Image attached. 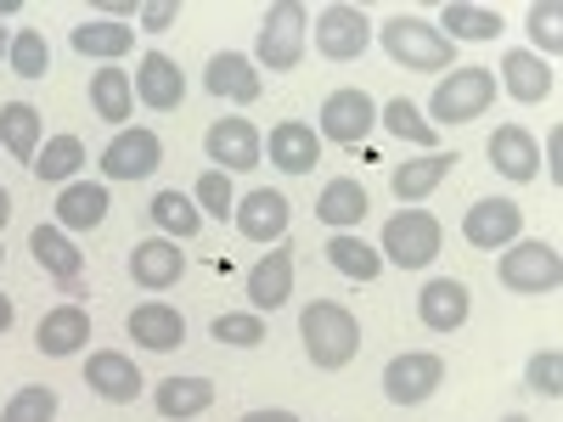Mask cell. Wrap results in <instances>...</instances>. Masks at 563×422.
<instances>
[{
  "label": "cell",
  "instance_id": "5",
  "mask_svg": "<svg viewBox=\"0 0 563 422\" xmlns=\"http://www.w3.org/2000/svg\"><path fill=\"white\" fill-rule=\"evenodd\" d=\"M384 52H389V63H400V68H411V74H440V68H451L456 63V45L429 23V18H389L384 23Z\"/></svg>",
  "mask_w": 563,
  "mask_h": 422
},
{
  "label": "cell",
  "instance_id": "27",
  "mask_svg": "<svg viewBox=\"0 0 563 422\" xmlns=\"http://www.w3.org/2000/svg\"><path fill=\"white\" fill-rule=\"evenodd\" d=\"M451 169H456V153H417V158L395 164L389 186H395L400 209H417V203L429 198V192H434V186H440V180H445Z\"/></svg>",
  "mask_w": 563,
  "mask_h": 422
},
{
  "label": "cell",
  "instance_id": "33",
  "mask_svg": "<svg viewBox=\"0 0 563 422\" xmlns=\"http://www.w3.org/2000/svg\"><path fill=\"white\" fill-rule=\"evenodd\" d=\"M327 265H333L339 276H350V281H378L384 276L378 243H361L355 231H333V237H327Z\"/></svg>",
  "mask_w": 563,
  "mask_h": 422
},
{
  "label": "cell",
  "instance_id": "16",
  "mask_svg": "<svg viewBox=\"0 0 563 422\" xmlns=\"http://www.w3.org/2000/svg\"><path fill=\"white\" fill-rule=\"evenodd\" d=\"M485 153H490V169L512 186H530L541 175V141L525 130V124H496V135L485 141Z\"/></svg>",
  "mask_w": 563,
  "mask_h": 422
},
{
  "label": "cell",
  "instance_id": "22",
  "mask_svg": "<svg viewBox=\"0 0 563 422\" xmlns=\"http://www.w3.org/2000/svg\"><path fill=\"white\" fill-rule=\"evenodd\" d=\"M265 158H271L282 175H310L316 158H321V135H316V124H305V119H282V124H271Z\"/></svg>",
  "mask_w": 563,
  "mask_h": 422
},
{
  "label": "cell",
  "instance_id": "42",
  "mask_svg": "<svg viewBox=\"0 0 563 422\" xmlns=\"http://www.w3.org/2000/svg\"><path fill=\"white\" fill-rule=\"evenodd\" d=\"M192 203L203 214H214V220H231V209H238V186H231V175H220V169H203L192 180Z\"/></svg>",
  "mask_w": 563,
  "mask_h": 422
},
{
  "label": "cell",
  "instance_id": "3",
  "mask_svg": "<svg viewBox=\"0 0 563 422\" xmlns=\"http://www.w3.org/2000/svg\"><path fill=\"white\" fill-rule=\"evenodd\" d=\"M485 108H496V74L479 68V63H462L451 68L440 85H434V97H429V124L434 130H451V124H474Z\"/></svg>",
  "mask_w": 563,
  "mask_h": 422
},
{
  "label": "cell",
  "instance_id": "21",
  "mask_svg": "<svg viewBox=\"0 0 563 422\" xmlns=\"http://www.w3.org/2000/svg\"><path fill=\"white\" fill-rule=\"evenodd\" d=\"M243 293H249V310H254V315L288 304V299H294V248L276 243V248L249 270V288H243Z\"/></svg>",
  "mask_w": 563,
  "mask_h": 422
},
{
  "label": "cell",
  "instance_id": "26",
  "mask_svg": "<svg viewBox=\"0 0 563 422\" xmlns=\"http://www.w3.org/2000/svg\"><path fill=\"white\" fill-rule=\"evenodd\" d=\"M552 85H558V74H552L547 57H536V52H501V90L512 102L541 108L552 97Z\"/></svg>",
  "mask_w": 563,
  "mask_h": 422
},
{
  "label": "cell",
  "instance_id": "17",
  "mask_svg": "<svg viewBox=\"0 0 563 422\" xmlns=\"http://www.w3.org/2000/svg\"><path fill=\"white\" fill-rule=\"evenodd\" d=\"M29 254H34V265L57 281V288H68V293H79V276H85V248L68 237L63 225H34L29 231Z\"/></svg>",
  "mask_w": 563,
  "mask_h": 422
},
{
  "label": "cell",
  "instance_id": "40",
  "mask_svg": "<svg viewBox=\"0 0 563 422\" xmlns=\"http://www.w3.org/2000/svg\"><path fill=\"white\" fill-rule=\"evenodd\" d=\"M563 7H558V0H536V7L525 12V29H530V40H536V57H558L563 52Z\"/></svg>",
  "mask_w": 563,
  "mask_h": 422
},
{
  "label": "cell",
  "instance_id": "34",
  "mask_svg": "<svg viewBox=\"0 0 563 422\" xmlns=\"http://www.w3.org/2000/svg\"><path fill=\"white\" fill-rule=\"evenodd\" d=\"M40 108L34 102H7L0 108V153H12L18 164H34L40 153Z\"/></svg>",
  "mask_w": 563,
  "mask_h": 422
},
{
  "label": "cell",
  "instance_id": "44",
  "mask_svg": "<svg viewBox=\"0 0 563 422\" xmlns=\"http://www.w3.org/2000/svg\"><path fill=\"white\" fill-rule=\"evenodd\" d=\"M175 18H180V0H147V7L135 12V23L147 29V34H164V29H175Z\"/></svg>",
  "mask_w": 563,
  "mask_h": 422
},
{
  "label": "cell",
  "instance_id": "8",
  "mask_svg": "<svg viewBox=\"0 0 563 422\" xmlns=\"http://www.w3.org/2000/svg\"><path fill=\"white\" fill-rule=\"evenodd\" d=\"M158 164H164V141H158V130H147V124H124L108 147H102V158H97V169H102V186L108 180H147V175H158Z\"/></svg>",
  "mask_w": 563,
  "mask_h": 422
},
{
  "label": "cell",
  "instance_id": "28",
  "mask_svg": "<svg viewBox=\"0 0 563 422\" xmlns=\"http://www.w3.org/2000/svg\"><path fill=\"white\" fill-rule=\"evenodd\" d=\"M366 209H372L366 186L350 180V175H333V180L321 186V198H316V220H321L327 231H355V225L366 220Z\"/></svg>",
  "mask_w": 563,
  "mask_h": 422
},
{
  "label": "cell",
  "instance_id": "35",
  "mask_svg": "<svg viewBox=\"0 0 563 422\" xmlns=\"http://www.w3.org/2000/svg\"><path fill=\"white\" fill-rule=\"evenodd\" d=\"M90 108H97V119H108V124L124 130V119H130V108H135V85H130V74H124L119 63H108V68L90 74Z\"/></svg>",
  "mask_w": 563,
  "mask_h": 422
},
{
  "label": "cell",
  "instance_id": "47",
  "mask_svg": "<svg viewBox=\"0 0 563 422\" xmlns=\"http://www.w3.org/2000/svg\"><path fill=\"white\" fill-rule=\"evenodd\" d=\"M12 321H18V310H12L7 293H0V333H12Z\"/></svg>",
  "mask_w": 563,
  "mask_h": 422
},
{
  "label": "cell",
  "instance_id": "24",
  "mask_svg": "<svg viewBox=\"0 0 563 422\" xmlns=\"http://www.w3.org/2000/svg\"><path fill=\"white\" fill-rule=\"evenodd\" d=\"M90 344V315L79 304H57V310H45L40 326H34V349L45 360H68Z\"/></svg>",
  "mask_w": 563,
  "mask_h": 422
},
{
  "label": "cell",
  "instance_id": "32",
  "mask_svg": "<svg viewBox=\"0 0 563 422\" xmlns=\"http://www.w3.org/2000/svg\"><path fill=\"white\" fill-rule=\"evenodd\" d=\"M85 158H90V153H85V141L63 130V135H52V141H40V153H34L29 169H34L45 186H68V180H79Z\"/></svg>",
  "mask_w": 563,
  "mask_h": 422
},
{
  "label": "cell",
  "instance_id": "49",
  "mask_svg": "<svg viewBox=\"0 0 563 422\" xmlns=\"http://www.w3.org/2000/svg\"><path fill=\"white\" fill-rule=\"evenodd\" d=\"M23 12V0H0V18H18Z\"/></svg>",
  "mask_w": 563,
  "mask_h": 422
},
{
  "label": "cell",
  "instance_id": "19",
  "mask_svg": "<svg viewBox=\"0 0 563 422\" xmlns=\"http://www.w3.org/2000/svg\"><path fill=\"white\" fill-rule=\"evenodd\" d=\"M124 333L135 338V349H153V355H169L186 344V315L164 299H147V304H135L130 321H124Z\"/></svg>",
  "mask_w": 563,
  "mask_h": 422
},
{
  "label": "cell",
  "instance_id": "18",
  "mask_svg": "<svg viewBox=\"0 0 563 422\" xmlns=\"http://www.w3.org/2000/svg\"><path fill=\"white\" fill-rule=\"evenodd\" d=\"M130 85H135V102L153 108V113H175V108L186 102V74H180V63L164 57V52H147V57H141Z\"/></svg>",
  "mask_w": 563,
  "mask_h": 422
},
{
  "label": "cell",
  "instance_id": "51",
  "mask_svg": "<svg viewBox=\"0 0 563 422\" xmlns=\"http://www.w3.org/2000/svg\"><path fill=\"white\" fill-rule=\"evenodd\" d=\"M501 422H530V417H519V411H507V417H501Z\"/></svg>",
  "mask_w": 563,
  "mask_h": 422
},
{
  "label": "cell",
  "instance_id": "52",
  "mask_svg": "<svg viewBox=\"0 0 563 422\" xmlns=\"http://www.w3.org/2000/svg\"><path fill=\"white\" fill-rule=\"evenodd\" d=\"M0 265H7V243H0Z\"/></svg>",
  "mask_w": 563,
  "mask_h": 422
},
{
  "label": "cell",
  "instance_id": "13",
  "mask_svg": "<svg viewBox=\"0 0 563 422\" xmlns=\"http://www.w3.org/2000/svg\"><path fill=\"white\" fill-rule=\"evenodd\" d=\"M467 315H474V293H467V281L456 276H429L417 288V321L429 326V333H462Z\"/></svg>",
  "mask_w": 563,
  "mask_h": 422
},
{
  "label": "cell",
  "instance_id": "31",
  "mask_svg": "<svg viewBox=\"0 0 563 422\" xmlns=\"http://www.w3.org/2000/svg\"><path fill=\"white\" fill-rule=\"evenodd\" d=\"M153 406H158L164 422H192L198 411L214 406V384L209 378H164L153 389Z\"/></svg>",
  "mask_w": 563,
  "mask_h": 422
},
{
  "label": "cell",
  "instance_id": "29",
  "mask_svg": "<svg viewBox=\"0 0 563 422\" xmlns=\"http://www.w3.org/2000/svg\"><path fill=\"white\" fill-rule=\"evenodd\" d=\"M434 18H440L434 29H440L451 45H462V40H474V45H479V40H501V29H507V18H501L496 7H474V0H451V7H440Z\"/></svg>",
  "mask_w": 563,
  "mask_h": 422
},
{
  "label": "cell",
  "instance_id": "11",
  "mask_svg": "<svg viewBox=\"0 0 563 422\" xmlns=\"http://www.w3.org/2000/svg\"><path fill=\"white\" fill-rule=\"evenodd\" d=\"M366 45H372V18L361 7H321L316 12V52L327 63H361L366 57Z\"/></svg>",
  "mask_w": 563,
  "mask_h": 422
},
{
  "label": "cell",
  "instance_id": "38",
  "mask_svg": "<svg viewBox=\"0 0 563 422\" xmlns=\"http://www.w3.org/2000/svg\"><path fill=\"white\" fill-rule=\"evenodd\" d=\"M7 63H12V74H18V79H45V74H52V45H45V34H40V29H18V34H12Z\"/></svg>",
  "mask_w": 563,
  "mask_h": 422
},
{
  "label": "cell",
  "instance_id": "39",
  "mask_svg": "<svg viewBox=\"0 0 563 422\" xmlns=\"http://www.w3.org/2000/svg\"><path fill=\"white\" fill-rule=\"evenodd\" d=\"M214 344H225V349H254V344H265V315H254V310H225V315H214Z\"/></svg>",
  "mask_w": 563,
  "mask_h": 422
},
{
  "label": "cell",
  "instance_id": "10",
  "mask_svg": "<svg viewBox=\"0 0 563 422\" xmlns=\"http://www.w3.org/2000/svg\"><path fill=\"white\" fill-rule=\"evenodd\" d=\"M519 237H525V209L512 203V198H479V203H467V214H462V243L467 248L496 254V248L519 243Z\"/></svg>",
  "mask_w": 563,
  "mask_h": 422
},
{
  "label": "cell",
  "instance_id": "43",
  "mask_svg": "<svg viewBox=\"0 0 563 422\" xmlns=\"http://www.w3.org/2000/svg\"><path fill=\"white\" fill-rule=\"evenodd\" d=\"M525 384L547 400H563V355L558 349H536L530 366H525Z\"/></svg>",
  "mask_w": 563,
  "mask_h": 422
},
{
  "label": "cell",
  "instance_id": "48",
  "mask_svg": "<svg viewBox=\"0 0 563 422\" xmlns=\"http://www.w3.org/2000/svg\"><path fill=\"white\" fill-rule=\"evenodd\" d=\"M7 220H12V192L0 186V231H7Z\"/></svg>",
  "mask_w": 563,
  "mask_h": 422
},
{
  "label": "cell",
  "instance_id": "25",
  "mask_svg": "<svg viewBox=\"0 0 563 422\" xmlns=\"http://www.w3.org/2000/svg\"><path fill=\"white\" fill-rule=\"evenodd\" d=\"M52 209H57V225L68 231V237H79V231H97V225L108 220L113 198H108L102 180H68Z\"/></svg>",
  "mask_w": 563,
  "mask_h": 422
},
{
  "label": "cell",
  "instance_id": "20",
  "mask_svg": "<svg viewBox=\"0 0 563 422\" xmlns=\"http://www.w3.org/2000/svg\"><path fill=\"white\" fill-rule=\"evenodd\" d=\"M85 384H90V395L108 400V406H130V400H141V366L130 355H119V349H90Z\"/></svg>",
  "mask_w": 563,
  "mask_h": 422
},
{
  "label": "cell",
  "instance_id": "23",
  "mask_svg": "<svg viewBox=\"0 0 563 422\" xmlns=\"http://www.w3.org/2000/svg\"><path fill=\"white\" fill-rule=\"evenodd\" d=\"M180 276H186V254H180V243H169V237H147V243H135V248H130V281H135V288L164 293V288H175Z\"/></svg>",
  "mask_w": 563,
  "mask_h": 422
},
{
  "label": "cell",
  "instance_id": "9",
  "mask_svg": "<svg viewBox=\"0 0 563 422\" xmlns=\"http://www.w3.org/2000/svg\"><path fill=\"white\" fill-rule=\"evenodd\" d=\"M203 153H209V164H214L220 175H249V169H260V158H265V135H260L243 113H231V119H214V124L203 130Z\"/></svg>",
  "mask_w": 563,
  "mask_h": 422
},
{
  "label": "cell",
  "instance_id": "6",
  "mask_svg": "<svg viewBox=\"0 0 563 422\" xmlns=\"http://www.w3.org/2000/svg\"><path fill=\"white\" fill-rule=\"evenodd\" d=\"M496 276H501L507 293H541L547 299V293L563 288V254L552 243H541V237H519V243L501 248Z\"/></svg>",
  "mask_w": 563,
  "mask_h": 422
},
{
  "label": "cell",
  "instance_id": "30",
  "mask_svg": "<svg viewBox=\"0 0 563 422\" xmlns=\"http://www.w3.org/2000/svg\"><path fill=\"white\" fill-rule=\"evenodd\" d=\"M74 52L79 57H90V63H119V57H130V45H135V29L130 23H108V18H90V23H74Z\"/></svg>",
  "mask_w": 563,
  "mask_h": 422
},
{
  "label": "cell",
  "instance_id": "7",
  "mask_svg": "<svg viewBox=\"0 0 563 422\" xmlns=\"http://www.w3.org/2000/svg\"><path fill=\"white\" fill-rule=\"evenodd\" d=\"M372 130H378V102H372L366 90H355V85L333 90V97L321 102V113H316V135L333 141V147H361Z\"/></svg>",
  "mask_w": 563,
  "mask_h": 422
},
{
  "label": "cell",
  "instance_id": "41",
  "mask_svg": "<svg viewBox=\"0 0 563 422\" xmlns=\"http://www.w3.org/2000/svg\"><path fill=\"white\" fill-rule=\"evenodd\" d=\"M57 389H45V384H29L7 400V411H0V422H57Z\"/></svg>",
  "mask_w": 563,
  "mask_h": 422
},
{
  "label": "cell",
  "instance_id": "45",
  "mask_svg": "<svg viewBox=\"0 0 563 422\" xmlns=\"http://www.w3.org/2000/svg\"><path fill=\"white\" fill-rule=\"evenodd\" d=\"M541 158H547V175L563 180V130H558V124L547 130V153H541Z\"/></svg>",
  "mask_w": 563,
  "mask_h": 422
},
{
  "label": "cell",
  "instance_id": "36",
  "mask_svg": "<svg viewBox=\"0 0 563 422\" xmlns=\"http://www.w3.org/2000/svg\"><path fill=\"white\" fill-rule=\"evenodd\" d=\"M378 124H384L395 141H411V147H422V153H440V130L417 113L411 97H389V102L378 108Z\"/></svg>",
  "mask_w": 563,
  "mask_h": 422
},
{
  "label": "cell",
  "instance_id": "37",
  "mask_svg": "<svg viewBox=\"0 0 563 422\" xmlns=\"http://www.w3.org/2000/svg\"><path fill=\"white\" fill-rule=\"evenodd\" d=\"M147 209H153V225L164 231L169 243H192L203 231V209L192 203V192H158Z\"/></svg>",
  "mask_w": 563,
  "mask_h": 422
},
{
  "label": "cell",
  "instance_id": "2",
  "mask_svg": "<svg viewBox=\"0 0 563 422\" xmlns=\"http://www.w3.org/2000/svg\"><path fill=\"white\" fill-rule=\"evenodd\" d=\"M440 248H445V225H440V214H429L422 203L417 209H395L384 220V237H378L384 265H395V270H429L440 259Z\"/></svg>",
  "mask_w": 563,
  "mask_h": 422
},
{
  "label": "cell",
  "instance_id": "4",
  "mask_svg": "<svg viewBox=\"0 0 563 422\" xmlns=\"http://www.w3.org/2000/svg\"><path fill=\"white\" fill-rule=\"evenodd\" d=\"M305 40H310V7L276 0V7H265V23H260V40H254V68L294 74L305 63Z\"/></svg>",
  "mask_w": 563,
  "mask_h": 422
},
{
  "label": "cell",
  "instance_id": "14",
  "mask_svg": "<svg viewBox=\"0 0 563 422\" xmlns=\"http://www.w3.org/2000/svg\"><path fill=\"white\" fill-rule=\"evenodd\" d=\"M231 220H238V231L249 243H282L288 237V220H294V203L276 192V186H260V192H243L238 209H231Z\"/></svg>",
  "mask_w": 563,
  "mask_h": 422
},
{
  "label": "cell",
  "instance_id": "12",
  "mask_svg": "<svg viewBox=\"0 0 563 422\" xmlns=\"http://www.w3.org/2000/svg\"><path fill=\"white\" fill-rule=\"evenodd\" d=\"M445 384V360L429 355V349H406L384 366V395L389 406H422V400H434Z\"/></svg>",
  "mask_w": 563,
  "mask_h": 422
},
{
  "label": "cell",
  "instance_id": "1",
  "mask_svg": "<svg viewBox=\"0 0 563 422\" xmlns=\"http://www.w3.org/2000/svg\"><path fill=\"white\" fill-rule=\"evenodd\" d=\"M299 344L316 371H344L361 355V321L339 299H316L299 310Z\"/></svg>",
  "mask_w": 563,
  "mask_h": 422
},
{
  "label": "cell",
  "instance_id": "46",
  "mask_svg": "<svg viewBox=\"0 0 563 422\" xmlns=\"http://www.w3.org/2000/svg\"><path fill=\"white\" fill-rule=\"evenodd\" d=\"M238 422H299V411H282V406H271V411H249V417H238Z\"/></svg>",
  "mask_w": 563,
  "mask_h": 422
},
{
  "label": "cell",
  "instance_id": "50",
  "mask_svg": "<svg viewBox=\"0 0 563 422\" xmlns=\"http://www.w3.org/2000/svg\"><path fill=\"white\" fill-rule=\"evenodd\" d=\"M12 52V34H7V23H0V57H7Z\"/></svg>",
  "mask_w": 563,
  "mask_h": 422
},
{
  "label": "cell",
  "instance_id": "15",
  "mask_svg": "<svg viewBox=\"0 0 563 422\" xmlns=\"http://www.w3.org/2000/svg\"><path fill=\"white\" fill-rule=\"evenodd\" d=\"M203 90H209L214 102L254 108L260 90H265V74H260L254 57H243V52H220V57H209V68H203Z\"/></svg>",
  "mask_w": 563,
  "mask_h": 422
}]
</instances>
